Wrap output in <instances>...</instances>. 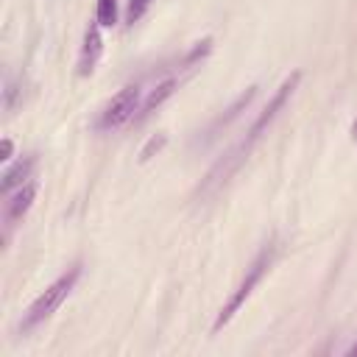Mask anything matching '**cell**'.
Returning <instances> with one entry per match:
<instances>
[{
  "mask_svg": "<svg viewBox=\"0 0 357 357\" xmlns=\"http://www.w3.org/2000/svg\"><path fill=\"white\" fill-rule=\"evenodd\" d=\"M276 254H279V245H276V237L271 240V243H265L259 251H257V257L251 259V265L245 268V276H243V282L237 284V290L229 296V301L220 307V312H218V318H215V324H212V332H220L240 310H243V304L248 301V296L257 290V284L262 282V276L271 271V265H273V259H276Z\"/></svg>",
  "mask_w": 357,
  "mask_h": 357,
  "instance_id": "1",
  "label": "cell"
},
{
  "mask_svg": "<svg viewBox=\"0 0 357 357\" xmlns=\"http://www.w3.org/2000/svg\"><path fill=\"white\" fill-rule=\"evenodd\" d=\"M81 279V265L75 262V265H70L56 282H50L42 293H39V298L28 307V312L22 315V321H20V329L22 332H31V329H36L42 321H47L59 307H61V301L73 293V287H75V282Z\"/></svg>",
  "mask_w": 357,
  "mask_h": 357,
  "instance_id": "2",
  "label": "cell"
},
{
  "mask_svg": "<svg viewBox=\"0 0 357 357\" xmlns=\"http://www.w3.org/2000/svg\"><path fill=\"white\" fill-rule=\"evenodd\" d=\"M139 98H142L139 84L123 86V89L100 109V114H98V120H95V128H98V131H114V128L126 126L131 117H137V112H139Z\"/></svg>",
  "mask_w": 357,
  "mask_h": 357,
  "instance_id": "3",
  "label": "cell"
},
{
  "mask_svg": "<svg viewBox=\"0 0 357 357\" xmlns=\"http://www.w3.org/2000/svg\"><path fill=\"white\" fill-rule=\"evenodd\" d=\"M298 81H301V73L296 70L293 75H287V78H284V81L279 84V89H276V92L271 95V100L265 103V109H262V112H259V114L254 117L251 128H248V131H245V137H243V139H245V142H248L251 148H254V145H257V139H259V137H262V134L268 131V126H271V123H273V120L279 117V112H282V109L287 106V100L293 98V92H296Z\"/></svg>",
  "mask_w": 357,
  "mask_h": 357,
  "instance_id": "4",
  "label": "cell"
},
{
  "mask_svg": "<svg viewBox=\"0 0 357 357\" xmlns=\"http://www.w3.org/2000/svg\"><path fill=\"white\" fill-rule=\"evenodd\" d=\"M33 198H36V181H25L20 190H14V192L6 195V204H3V223H6V231H8L14 223H20V220L25 218V212H28L31 204H33Z\"/></svg>",
  "mask_w": 357,
  "mask_h": 357,
  "instance_id": "5",
  "label": "cell"
},
{
  "mask_svg": "<svg viewBox=\"0 0 357 357\" xmlns=\"http://www.w3.org/2000/svg\"><path fill=\"white\" fill-rule=\"evenodd\" d=\"M254 98H257V86H248L245 92H240V95L231 100V106H226V109H223V112L209 123V128H206V142H209V139H215L223 128H229V123H231V120H237V117H240V112H245V109H248V103H251Z\"/></svg>",
  "mask_w": 357,
  "mask_h": 357,
  "instance_id": "6",
  "label": "cell"
},
{
  "mask_svg": "<svg viewBox=\"0 0 357 357\" xmlns=\"http://www.w3.org/2000/svg\"><path fill=\"white\" fill-rule=\"evenodd\" d=\"M100 53H103V36H100L98 20H92V25L84 33V47H81V56H78V73L81 75H89L95 70Z\"/></svg>",
  "mask_w": 357,
  "mask_h": 357,
  "instance_id": "7",
  "label": "cell"
},
{
  "mask_svg": "<svg viewBox=\"0 0 357 357\" xmlns=\"http://www.w3.org/2000/svg\"><path fill=\"white\" fill-rule=\"evenodd\" d=\"M33 167H36V156H25V159L14 162V165L3 173V195L14 192V190H20L25 181H31Z\"/></svg>",
  "mask_w": 357,
  "mask_h": 357,
  "instance_id": "8",
  "label": "cell"
},
{
  "mask_svg": "<svg viewBox=\"0 0 357 357\" xmlns=\"http://www.w3.org/2000/svg\"><path fill=\"white\" fill-rule=\"evenodd\" d=\"M176 89H178V78H165L162 84H156L153 92H151V95L145 98V103L139 106V117H137V120H145L148 114H153V112H156V109H159Z\"/></svg>",
  "mask_w": 357,
  "mask_h": 357,
  "instance_id": "9",
  "label": "cell"
},
{
  "mask_svg": "<svg viewBox=\"0 0 357 357\" xmlns=\"http://www.w3.org/2000/svg\"><path fill=\"white\" fill-rule=\"evenodd\" d=\"M95 20L100 28H109L117 22V0H98L95 6Z\"/></svg>",
  "mask_w": 357,
  "mask_h": 357,
  "instance_id": "10",
  "label": "cell"
},
{
  "mask_svg": "<svg viewBox=\"0 0 357 357\" xmlns=\"http://www.w3.org/2000/svg\"><path fill=\"white\" fill-rule=\"evenodd\" d=\"M151 8V0H128V8H126V22H137L145 17V11Z\"/></svg>",
  "mask_w": 357,
  "mask_h": 357,
  "instance_id": "11",
  "label": "cell"
},
{
  "mask_svg": "<svg viewBox=\"0 0 357 357\" xmlns=\"http://www.w3.org/2000/svg\"><path fill=\"white\" fill-rule=\"evenodd\" d=\"M11 156V139H3V156L0 159H8Z\"/></svg>",
  "mask_w": 357,
  "mask_h": 357,
  "instance_id": "12",
  "label": "cell"
},
{
  "mask_svg": "<svg viewBox=\"0 0 357 357\" xmlns=\"http://www.w3.org/2000/svg\"><path fill=\"white\" fill-rule=\"evenodd\" d=\"M349 354H354V357H357V343H354V346L349 349Z\"/></svg>",
  "mask_w": 357,
  "mask_h": 357,
  "instance_id": "13",
  "label": "cell"
}]
</instances>
